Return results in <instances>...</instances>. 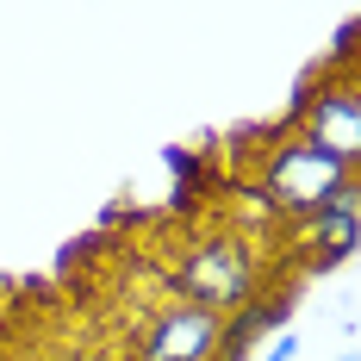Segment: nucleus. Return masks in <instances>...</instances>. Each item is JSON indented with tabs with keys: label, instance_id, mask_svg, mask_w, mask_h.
Wrapping results in <instances>:
<instances>
[{
	"label": "nucleus",
	"instance_id": "obj_1",
	"mask_svg": "<svg viewBox=\"0 0 361 361\" xmlns=\"http://www.w3.org/2000/svg\"><path fill=\"white\" fill-rule=\"evenodd\" d=\"M162 281H169V299H175V305L231 318V312H243L255 293L268 287V243H255V237L231 231V224L200 231V237H187V250L162 268Z\"/></svg>",
	"mask_w": 361,
	"mask_h": 361
},
{
	"label": "nucleus",
	"instance_id": "obj_2",
	"mask_svg": "<svg viewBox=\"0 0 361 361\" xmlns=\"http://www.w3.org/2000/svg\"><path fill=\"white\" fill-rule=\"evenodd\" d=\"M349 180H355V162H349V156L312 144L305 131H287V125L268 137V156H262V169H255L262 200L287 218V231L299 224V218H312L324 200H336Z\"/></svg>",
	"mask_w": 361,
	"mask_h": 361
},
{
	"label": "nucleus",
	"instance_id": "obj_3",
	"mask_svg": "<svg viewBox=\"0 0 361 361\" xmlns=\"http://www.w3.org/2000/svg\"><path fill=\"white\" fill-rule=\"evenodd\" d=\"M287 131H305L312 144H324V149H336V156L355 162L361 156V87H355V69H336V75L318 69V81L299 87Z\"/></svg>",
	"mask_w": 361,
	"mask_h": 361
},
{
	"label": "nucleus",
	"instance_id": "obj_4",
	"mask_svg": "<svg viewBox=\"0 0 361 361\" xmlns=\"http://www.w3.org/2000/svg\"><path fill=\"white\" fill-rule=\"evenodd\" d=\"M218 336H224V318L212 312H193V305H156L131 343L137 361H212L218 355Z\"/></svg>",
	"mask_w": 361,
	"mask_h": 361
},
{
	"label": "nucleus",
	"instance_id": "obj_5",
	"mask_svg": "<svg viewBox=\"0 0 361 361\" xmlns=\"http://www.w3.org/2000/svg\"><path fill=\"white\" fill-rule=\"evenodd\" d=\"M355 193H361V180H349L336 200H324L312 218L293 224V237L305 243V274H330L355 255Z\"/></svg>",
	"mask_w": 361,
	"mask_h": 361
},
{
	"label": "nucleus",
	"instance_id": "obj_6",
	"mask_svg": "<svg viewBox=\"0 0 361 361\" xmlns=\"http://www.w3.org/2000/svg\"><path fill=\"white\" fill-rule=\"evenodd\" d=\"M293 312H299V281H274V287H262L250 305H243V312H231V318H224L218 355H224V361H250V349L268 336V330L281 336Z\"/></svg>",
	"mask_w": 361,
	"mask_h": 361
},
{
	"label": "nucleus",
	"instance_id": "obj_7",
	"mask_svg": "<svg viewBox=\"0 0 361 361\" xmlns=\"http://www.w3.org/2000/svg\"><path fill=\"white\" fill-rule=\"evenodd\" d=\"M268 361H299V336L281 330V336H274V349H268Z\"/></svg>",
	"mask_w": 361,
	"mask_h": 361
},
{
	"label": "nucleus",
	"instance_id": "obj_8",
	"mask_svg": "<svg viewBox=\"0 0 361 361\" xmlns=\"http://www.w3.org/2000/svg\"><path fill=\"white\" fill-rule=\"evenodd\" d=\"M336 361H355V349H349V355H336Z\"/></svg>",
	"mask_w": 361,
	"mask_h": 361
}]
</instances>
